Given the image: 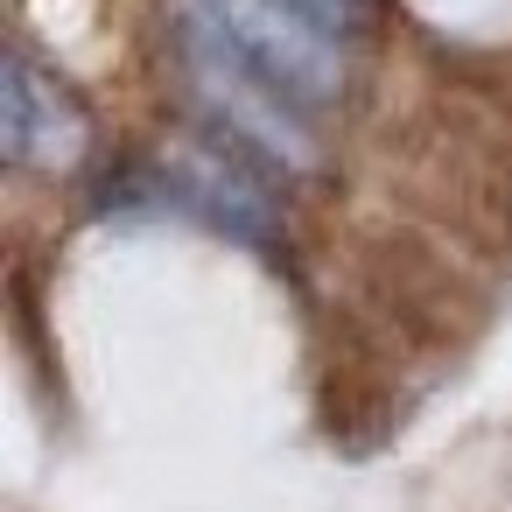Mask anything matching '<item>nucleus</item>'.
<instances>
[{
    "instance_id": "5",
    "label": "nucleus",
    "mask_w": 512,
    "mask_h": 512,
    "mask_svg": "<svg viewBox=\"0 0 512 512\" xmlns=\"http://www.w3.org/2000/svg\"><path fill=\"white\" fill-rule=\"evenodd\" d=\"M288 8H302L309 22H323L330 36H351L365 22V0H288Z\"/></svg>"
},
{
    "instance_id": "2",
    "label": "nucleus",
    "mask_w": 512,
    "mask_h": 512,
    "mask_svg": "<svg viewBox=\"0 0 512 512\" xmlns=\"http://www.w3.org/2000/svg\"><path fill=\"white\" fill-rule=\"evenodd\" d=\"M176 29H183V22H176ZM183 50H190V92H197V106L232 134L239 155H253V162H267V169H281V176L316 169V141L302 134V120L288 113V99H281L274 85H260L253 71H239L232 50H218V43L197 36V29H183Z\"/></svg>"
},
{
    "instance_id": "4",
    "label": "nucleus",
    "mask_w": 512,
    "mask_h": 512,
    "mask_svg": "<svg viewBox=\"0 0 512 512\" xmlns=\"http://www.w3.org/2000/svg\"><path fill=\"white\" fill-rule=\"evenodd\" d=\"M169 183L183 190V204L239 239H267L274 232V204L260 197V183L239 169V155L225 148H176L169 155Z\"/></svg>"
},
{
    "instance_id": "3",
    "label": "nucleus",
    "mask_w": 512,
    "mask_h": 512,
    "mask_svg": "<svg viewBox=\"0 0 512 512\" xmlns=\"http://www.w3.org/2000/svg\"><path fill=\"white\" fill-rule=\"evenodd\" d=\"M85 141H92L85 106H78L50 71H36L29 57H8V64H0V148H8L15 169L64 176V169H78Z\"/></svg>"
},
{
    "instance_id": "1",
    "label": "nucleus",
    "mask_w": 512,
    "mask_h": 512,
    "mask_svg": "<svg viewBox=\"0 0 512 512\" xmlns=\"http://www.w3.org/2000/svg\"><path fill=\"white\" fill-rule=\"evenodd\" d=\"M176 22L211 36L218 50H232V64L253 71L260 85H274L288 106L344 99V43L323 22H309L302 8H288V0H183Z\"/></svg>"
}]
</instances>
